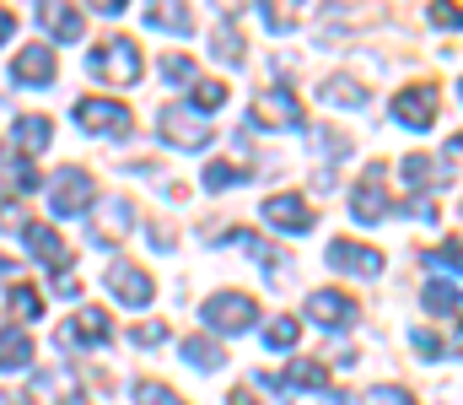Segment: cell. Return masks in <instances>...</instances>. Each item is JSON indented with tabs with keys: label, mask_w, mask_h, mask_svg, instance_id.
I'll use <instances>...</instances> for the list:
<instances>
[{
	"label": "cell",
	"mask_w": 463,
	"mask_h": 405,
	"mask_svg": "<svg viewBox=\"0 0 463 405\" xmlns=\"http://www.w3.org/2000/svg\"><path fill=\"white\" fill-rule=\"evenodd\" d=\"M355 297L350 292H340V286H318L313 297H307V319L313 324H324V330H345V324H355Z\"/></svg>",
	"instance_id": "cell-11"
},
{
	"label": "cell",
	"mask_w": 463,
	"mask_h": 405,
	"mask_svg": "<svg viewBox=\"0 0 463 405\" xmlns=\"http://www.w3.org/2000/svg\"><path fill=\"white\" fill-rule=\"evenodd\" d=\"M156 125H162V140H167V146H184V151H205V146H211V135H216L200 114H194V109H184V103H167Z\"/></svg>",
	"instance_id": "cell-5"
},
{
	"label": "cell",
	"mask_w": 463,
	"mask_h": 405,
	"mask_svg": "<svg viewBox=\"0 0 463 405\" xmlns=\"http://www.w3.org/2000/svg\"><path fill=\"white\" fill-rule=\"evenodd\" d=\"M92 195H98V184H92V173H81V168H65V173H54V217H81L87 206H92Z\"/></svg>",
	"instance_id": "cell-10"
},
{
	"label": "cell",
	"mask_w": 463,
	"mask_h": 405,
	"mask_svg": "<svg viewBox=\"0 0 463 405\" xmlns=\"http://www.w3.org/2000/svg\"><path fill=\"white\" fill-rule=\"evenodd\" d=\"M27 362H33L27 330H0V368H27Z\"/></svg>",
	"instance_id": "cell-23"
},
{
	"label": "cell",
	"mask_w": 463,
	"mask_h": 405,
	"mask_svg": "<svg viewBox=\"0 0 463 405\" xmlns=\"http://www.w3.org/2000/svg\"><path fill=\"white\" fill-rule=\"evenodd\" d=\"M11 178H16V189H38V184H43L33 162H16V173H11Z\"/></svg>",
	"instance_id": "cell-39"
},
{
	"label": "cell",
	"mask_w": 463,
	"mask_h": 405,
	"mask_svg": "<svg viewBox=\"0 0 463 405\" xmlns=\"http://www.w3.org/2000/svg\"><path fill=\"white\" fill-rule=\"evenodd\" d=\"M103 281H109V292H114L124 308H146V303L156 297V281L140 265H129V260H114V265L103 270Z\"/></svg>",
	"instance_id": "cell-9"
},
{
	"label": "cell",
	"mask_w": 463,
	"mask_h": 405,
	"mask_svg": "<svg viewBox=\"0 0 463 405\" xmlns=\"http://www.w3.org/2000/svg\"><path fill=\"white\" fill-rule=\"evenodd\" d=\"M27 217H22V206L11 200V195H0V233H11V227H22Z\"/></svg>",
	"instance_id": "cell-38"
},
{
	"label": "cell",
	"mask_w": 463,
	"mask_h": 405,
	"mask_svg": "<svg viewBox=\"0 0 463 405\" xmlns=\"http://www.w3.org/2000/svg\"><path fill=\"white\" fill-rule=\"evenodd\" d=\"M437 103H442V92H437L431 82H415V87L393 92V120H399L404 130H431V120H437Z\"/></svg>",
	"instance_id": "cell-6"
},
{
	"label": "cell",
	"mask_w": 463,
	"mask_h": 405,
	"mask_svg": "<svg viewBox=\"0 0 463 405\" xmlns=\"http://www.w3.org/2000/svg\"><path fill=\"white\" fill-rule=\"evenodd\" d=\"M146 27H156V33H178V38H184V33H194V16H189L184 5H167V0H162V5H146Z\"/></svg>",
	"instance_id": "cell-20"
},
{
	"label": "cell",
	"mask_w": 463,
	"mask_h": 405,
	"mask_svg": "<svg viewBox=\"0 0 463 405\" xmlns=\"http://www.w3.org/2000/svg\"><path fill=\"white\" fill-rule=\"evenodd\" d=\"M87 71H92L103 87H135V82H140V71H146V60H140V43L118 33V38L98 43V49L87 54Z\"/></svg>",
	"instance_id": "cell-1"
},
{
	"label": "cell",
	"mask_w": 463,
	"mask_h": 405,
	"mask_svg": "<svg viewBox=\"0 0 463 405\" xmlns=\"http://www.w3.org/2000/svg\"><path fill=\"white\" fill-rule=\"evenodd\" d=\"M11 27H16V11H11V5H0V43L11 38Z\"/></svg>",
	"instance_id": "cell-42"
},
{
	"label": "cell",
	"mask_w": 463,
	"mask_h": 405,
	"mask_svg": "<svg viewBox=\"0 0 463 405\" xmlns=\"http://www.w3.org/2000/svg\"><path fill=\"white\" fill-rule=\"evenodd\" d=\"M184 362H194L200 373H211V368H222V362H227V352H222L211 335H184Z\"/></svg>",
	"instance_id": "cell-21"
},
{
	"label": "cell",
	"mask_w": 463,
	"mask_h": 405,
	"mask_svg": "<svg viewBox=\"0 0 463 405\" xmlns=\"http://www.w3.org/2000/svg\"><path fill=\"white\" fill-rule=\"evenodd\" d=\"M350 211H355V222H361V227H377V222L393 211V200H388V184H383V168H366V178H355Z\"/></svg>",
	"instance_id": "cell-8"
},
{
	"label": "cell",
	"mask_w": 463,
	"mask_h": 405,
	"mask_svg": "<svg viewBox=\"0 0 463 405\" xmlns=\"http://www.w3.org/2000/svg\"><path fill=\"white\" fill-rule=\"evenodd\" d=\"M76 125L87 135H129L135 130V114L118 98H81L76 103Z\"/></svg>",
	"instance_id": "cell-4"
},
{
	"label": "cell",
	"mask_w": 463,
	"mask_h": 405,
	"mask_svg": "<svg viewBox=\"0 0 463 405\" xmlns=\"http://www.w3.org/2000/svg\"><path fill=\"white\" fill-rule=\"evenodd\" d=\"M0 275H11V260H5V255H0Z\"/></svg>",
	"instance_id": "cell-44"
},
{
	"label": "cell",
	"mask_w": 463,
	"mask_h": 405,
	"mask_svg": "<svg viewBox=\"0 0 463 405\" xmlns=\"http://www.w3.org/2000/svg\"><path fill=\"white\" fill-rule=\"evenodd\" d=\"M280 390H297V395H307V390H324L329 384V368L324 362H313V357H297L291 368H286V379H275Z\"/></svg>",
	"instance_id": "cell-19"
},
{
	"label": "cell",
	"mask_w": 463,
	"mask_h": 405,
	"mask_svg": "<svg viewBox=\"0 0 463 405\" xmlns=\"http://www.w3.org/2000/svg\"><path fill=\"white\" fill-rule=\"evenodd\" d=\"M227 103V82H194V109H222Z\"/></svg>",
	"instance_id": "cell-33"
},
{
	"label": "cell",
	"mask_w": 463,
	"mask_h": 405,
	"mask_svg": "<svg viewBox=\"0 0 463 405\" xmlns=\"http://www.w3.org/2000/svg\"><path fill=\"white\" fill-rule=\"evenodd\" d=\"M253 125H269V130H302V125H307V109H302L297 92H286V87H264L259 103H253Z\"/></svg>",
	"instance_id": "cell-3"
},
{
	"label": "cell",
	"mask_w": 463,
	"mask_h": 405,
	"mask_svg": "<svg viewBox=\"0 0 463 405\" xmlns=\"http://www.w3.org/2000/svg\"><path fill=\"white\" fill-rule=\"evenodd\" d=\"M431 168H437V162H431L426 151H415V157L399 162V184H404V189H426V184H431Z\"/></svg>",
	"instance_id": "cell-26"
},
{
	"label": "cell",
	"mask_w": 463,
	"mask_h": 405,
	"mask_svg": "<svg viewBox=\"0 0 463 405\" xmlns=\"http://www.w3.org/2000/svg\"><path fill=\"white\" fill-rule=\"evenodd\" d=\"M11 313L27 324V319H38V313H43V297H38L33 286H11Z\"/></svg>",
	"instance_id": "cell-29"
},
{
	"label": "cell",
	"mask_w": 463,
	"mask_h": 405,
	"mask_svg": "<svg viewBox=\"0 0 463 405\" xmlns=\"http://www.w3.org/2000/svg\"><path fill=\"white\" fill-rule=\"evenodd\" d=\"M162 76H167L173 87H178V82H184V87H194V82H200V76H194V60H189V54H167V60H162Z\"/></svg>",
	"instance_id": "cell-30"
},
{
	"label": "cell",
	"mask_w": 463,
	"mask_h": 405,
	"mask_svg": "<svg viewBox=\"0 0 463 405\" xmlns=\"http://www.w3.org/2000/svg\"><path fill=\"white\" fill-rule=\"evenodd\" d=\"M453 260H458V238H448L437 255H426V265H431V270H448V275H453Z\"/></svg>",
	"instance_id": "cell-37"
},
{
	"label": "cell",
	"mask_w": 463,
	"mask_h": 405,
	"mask_svg": "<svg viewBox=\"0 0 463 405\" xmlns=\"http://www.w3.org/2000/svg\"><path fill=\"white\" fill-rule=\"evenodd\" d=\"M329 265L345 270V275H383V249H372V244H355V238H335L329 244Z\"/></svg>",
	"instance_id": "cell-13"
},
{
	"label": "cell",
	"mask_w": 463,
	"mask_h": 405,
	"mask_svg": "<svg viewBox=\"0 0 463 405\" xmlns=\"http://www.w3.org/2000/svg\"><path fill=\"white\" fill-rule=\"evenodd\" d=\"M264 222L280 227V233H307L313 227V206L302 195H269L264 200Z\"/></svg>",
	"instance_id": "cell-15"
},
{
	"label": "cell",
	"mask_w": 463,
	"mask_h": 405,
	"mask_svg": "<svg viewBox=\"0 0 463 405\" xmlns=\"http://www.w3.org/2000/svg\"><path fill=\"white\" fill-rule=\"evenodd\" d=\"M151 244H156V249H173V227L156 222V227H151Z\"/></svg>",
	"instance_id": "cell-41"
},
{
	"label": "cell",
	"mask_w": 463,
	"mask_h": 405,
	"mask_svg": "<svg viewBox=\"0 0 463 405\" xmlns=\"http://www.w3.org/2000/svg\"><path fill=\"white\" fill-rule=\"evenodd\" d=\"M11 140H16V157L27 162V157H38V151L54 140V120H49V114H22V120L11 125Z\"/></svg>",
	"instance_id": "cell-17"
},
{
	"label": "cell",
	"mask_w": 463,
	"mask_h": 405,
	"mask_svg": "<svg viewBox=\"0 0 463 405\" xmlns=\"http://www.w3.org/2000/svg\"><path fill=\"white\" fill-rule=\"evenodd\" d=\"M297 335H302V319H291V313H275V319L264 324V346H275V352H291Z\"/></svg>",
	"instance_id": "cell-25"
},
{
	"label": "cell",
	"mask_w": 463,
	"mask_h": 405,
	"mask_svg": "<svg viewBox=\"0 0 463 405\" xmlns=\"http://www.w3.org/2000/svg\"><path fill=\"white\" fill-rule=\"evenodd\" d=\"M361 405H420L410 390H399V384H377V390H366V400Z\"/></svg>",
	"instance_id": "cell-32"
},
{
	"label": "cell",
	"mask_w": 463,
	"mask_h": 405,
	"mask_svg": "<svg viewBox=\"0 0 463 405\" xmlns=\"http://www.w3.org/2000/svg\"><path fill=\"white\" fill-rule=\"evenodd\" d=\"M200 313H205V324H211V330H222V335H242V330H253L259 303H253L248 292H216Z\"/></svg>",
	"instance_id": "cell-2"
},
{
	"label": "cell",
	"mask_w": 463,
	"mask_h": 405,
	"mask_svg": "<svg viewBox=\"0 0 463 405\" xmlns=\"http://www.w3.org/2000/svg\"><path fill=\"white\" fill-rule=\"evenodd\" d=\"M135 405H184L167 384H156V379H146V384H135Z\"/></svg>",
	"instance_id": "cell-31"
},
{
	"label": "cell",
	"mask_w": 463,
	"mask_h": 405,
	"mask_svg": "<svg viewBox=\"0 0 463 405\" xmlns=\"http://www.w3.org/2000/svg\"><path fill=\"white\" fill-rule=\"evenodd\" d=\"M318 98H324V103H335V109H361V103H366V92H361V82H355V76H329V82L318 87Z\"/></svg>",
	"instance_id": "cell-22"
},
{
	"label": "cell",
	"mask_w": 463,
	"mask_h": 405,
	"mask_svg": "<svg viewBox=\"0 0 463 405\" xmlns=\"http://www.w3.org/2000/svg\"><path fill=\"white\" fill-rule=\"evenodd\" d=\"M426 313L458 319V286H453V281H431V286H426Z\"/></svg>",
	"instance_id": "cell-24"
},
{
	"label": "cell",
	"mask_w": 463,
	"mask_h": 405,
	"mask_svg": "<svg viewBox=\"0 0 463 405\" xmlns=\"http://www.w3.org/2000/svg\"><path fill=\"white\" fill-rule=\"evenodd\" d=\"M313 135L324 140V151H329V157H340V151H345V140H340V130H313Z\"/></svg>",
	"instance_id": "cell-40"
},
{
	"label": "cell",
	"mask_w": 463,
	"mask_h": 405,
	"mask_svg": "<svg viewBox=\"0 0 463 405\" xmlns=\"http://www.w3.org/2000/svg\"><path fill=\"white\" fill-rule=\"evenodd\" d=\"M259 16H264V27H269V33H291V27H297V11H286V5H280V11H269V5H264Z\"/></svg>",
	"instance_id": "cell-36"
},
{
	"label": "cell",
	"mask_w": 463,
	"mask_h": 405,
	"mask_svg": "<svg viewBox=\"0 0 463 405\" xmlns=\"http://www.w3.org/2000/svg\"><path fill=\"white\" fill-rule=\"evenodd\" d=\"M431 22H437V27H458V11H442V5H437V11H431Z\"/></svg>",
	"instance_id": "cell-43"
},
{
	"label": "cell",
	"mask_w": 463,
	"mask_h": 405,
	"mask_svg": "<svg viewBox=\"0 0 463 405\" xmlns=\"http://www.w3.org/2000/svg\"><path fill=\"white\" fill-rule=\"evenodd\" d=\"M38 22H43V33H54V43H76L87 33V16L76 5H38Z\"/></svg>",
	"instance_id": "cell-18"
},
{
	"label": "cell",
	"mask_w": 463,
	"mask_h": 405,
	"mask_svg": "<svg viewBox=\"0 0 463 405\" xmlns=\"http://www.w3.org/2000/svg\"><path fill=\"white\" fill-rule=\"evenodd\" d=\"M135 233V200H103V211H98V222H92V244H124Z\"/></svg>",
	"instance_id": "cell-14"
},
{
	"label": "cell",
	"mask_w": 463,
	"mask_h": 405,
	"mask_svg": "<svg viewBox=\"0 0 463 405\" xmlns=\"http://www.w3.org/2000/svg\"><path fill=\"white\" fill-rule=\"evenodd\" d=\"M129 341H135V346H162V341H167V324H162V319H146V324L129 330Z\"/></svg>",
	"instance_id": "cell-34"
},
{
	"label": "cell",
	"mask_w": 463,
	"mask_h": 405,
	"mask_svg": "<svg viewBox=\"0 0 463 405\" xmlns=\"http://www.w3.org/2000/svg\"><path fill=\"white\" fill-rule=\"evenodd\" d=\"M242 178H248V173H242L237 162H211V168H205V189H211V195H222V189L242 184Z\"/></svg>",
	"instance_id": "cell-28"
},
{
	"label": "cell",
	"mask_w": 463,
	"mask_h": 405,
	"mask_svg": "<svg viewBox=\"0 0 463 405\" xmlns=\"http://www.w3.org/2000/svg\"><path fill=\"white\" fill-rule=\"evenodd\" d=\"M410 346H415L420 357H431V362L448 357V352H442V335H431V330H410Z\"/></svg>",
	"instance_id": "cell-35"
},
{
	"label": "cell",
	"mask_w": 463,
	"mask_h": 405,
	"mask_svg": "<svg viewBox=\"0 0 463 405\" xmlns=\"http://www.w3.org/2000/svg\"><path fill=\"white\" fill-rule=\"evenodd\" d=\"M22 238H27V249H33L43 265L65 275V265H71V249H65V238H60L54 227H43V222H22Z\"/></svg>",
	"instance_id": "cell-16"
},
{
	"label": "cell",
	"mask_w": 463,
	"mask_h": 405,
	"mask_svg": "<svg viewBox=\"0 0 463 405\" xmlns=\"http://www.w3.org/2000/svg\"><path fill=\"white\" fill-rule=\"evenodd\" d=\"M54 71H60V54L49 43H27L11 54V82H22V87H43V82H54Z\"/></svg>",
	"instance_id": "cell-12"
},
{
	"label": "cell",
	"mask_w": 463,
	"mask_h": 405,
	"mask_svg": "<svg viewBox=\"0 0 463 405\" xmlns=\"http://www.w3.org/2000/svg\"><path fill=\"white\" fill-rule=\"evenodd\" d=\"M114 335V319L103 313V308H81L76 319H65L60 330H54V341L65 346V352H81V346H103Z\"/></svg>",
	"instance_id": "cell-7"
},
{
	"label": "cell",
	"mask_w": 463,
	"mask_h": 405,
	"mask_svg": "<svg viewBox=\"0 0 463 405\" xmlns=\"http://www.w3.org/2000/svg\"><path fill=\"white\" fill-rule=\"evenodd\" d=\"M216 60L242 65V33H237V22H222V27H216Z\"/></svg>",
	"instance_id": "cell-27"
}]
</instances>
